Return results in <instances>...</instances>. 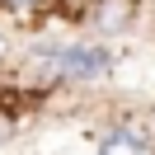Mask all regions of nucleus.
Listing matches in <instances>:
<instances>
[{
    "label": "nucleus",
    "instance_id": "1",
    "mask_svg": "<svg viewBox=\"0 0 155 155\" xmlns=\"http://www.w3.org/2000/svg\"><path fill=\"white\" fill-rule=\"evenodd\" d=\"M52 71L61 80H99L113 71V52L99 42H75V47H57L52 52Z\"/></svg>",
    "mask_w": 155,
    "mask_h": 155
},
{
    "label": "nucleus",
    "instance_id": "2",
    "mask_svg": "<svg viewBox=\"0 0 155 155\" xmlns=\"http://www.w3.org/2000/svg\"><path fill=\"white\" fill-rule=\"evenodd\" d=\"M132 14H136V0H94L89 33H94V38H122V33L132 28Z\"/></svg>",
    "mask_w": 155,
    "mask_h": 155
},
{
    "label": "nucleus",
    "instance_id": "3",
    "mask_svg": "<svg viewBox=\"0 0 155 155\" xmlns=\"http://www.w3.org/2000/svg\"><path fill=\"white\" fill-rule=\"evenodd\" d=\"M146 132L141 127H132V122H122V127H113V132L99 141V155H141L146 150Z\"/></svg>",
    "mask_w": 155,
    "mask_h": 155
},
{
    "label": "nucleus",
    "instance_id": "4",
    "mask_svg": "<svg viewBox=\"0 0 155 155\" xmlns=\"http://www.w3.org/2000/svg\"><path fill=\"white\" fill-rule=\"evenodd\" d=\"M10 136H14V132H10V122H5V117H0V146L10 141Z\"/></svg>",
    "mask_w": 155,
    "mask_h": 155
},
{
    "label": "nucleus",
    "instance_id": "5",
    "mask_svg": "<svg viewBox=\"0 0 155 155\" xmlns=\"http://www.w3.org/2000/svg\"><path fill=\"white\" fill-rule=\"evenodd\" d=\"M10 5H38V0H10Z\"/></svg>",
    "mask_w": 155,
    "mask_h": 155
}]
</instances>
